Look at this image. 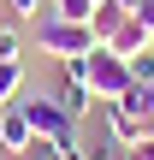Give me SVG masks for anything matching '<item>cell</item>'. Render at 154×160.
I'll return each mask as SVG.
<instances>
[{
	"label": "cell",
	"instance_id": "obj_10",
	"mask_svg": "<svg viewBox=\"0 0 154 160\" xmlns=\"http://www.w3.org/2000/svg\"><path fill=\"white\" fill-rule=\"evenodd\" d=\"M0 59H24V36H18V24H0Z\"/></svg>",
	"mask_w": 154,
	"mask_h": 160
},
{
	"label": "cell",
	"instance_id": "obj_8",
	"mask_svg": "<svg viewBox=\"0 0 154 160\" xmlns=\"http://www.w3.org/2000/svg\"><path fill=\"white\" fill-rule=\"evenodd\" d=\"M24 95V59H0V107Z\"/></svg>",
	"mask_w": 154,
	"mask_h": 160
},
{
	"label": "cell",
	"instance_id": "obj_3",
	"mask_svg": "<svg viewBox=\"0 0 154 160\" xmlns=\"http://www.w3.org/2000/svg\"><path fill=\"white\" fill-rule=\"evenodd\" d=\"M101 107H107V131H113L119 148H137V142H148V137H154V113L142 107V89H137V83H131V95L101 101Z\"/></svg>",
	"mask_w": 154,
	"mask_h": 160
},
{
	"label": "cell",
	"instance_id": "obj_9",
	"mask_svg": "<svg viewBox=\"0 0 154 160\" xmlns=\"http://www.w3.org/2000/svg\"><path fill=\"white\" fill-rule=\"evenodd\" d=\"M131 83H137V89H148V83H154V48L131 53Z\"/></svg>",
	"mask_w": 154,
	"mask_h": 160
},
{
	"label": "cell",
	"instance_id": "obj_11",
	"mask_svg": "<svg viewBox=\"0 0 154 160\" xmlns=\"http://www.w3.org/2000/svg\"><path fill=\"white\" fill-rule=\"evenodd\" d=\"M53 12H59V18H77V24H89V18H95V6H89V0H53Z\"/></svg>",
	"mask_w": 154,
	"mask_h": 160
},
{
	"label": "cell",
	"instance_id": "obj_12",
	"mask_svg": "<svg viewBox=\"0 0 154 160\" xmlns=\"http://www.w3.org/2000/svg\"><path fill=\"white\" fill-rule=\"evenodd\" d=\"M6 6H12V18L30 24V18H42V6H53V0H6Z\"/></svg>",
	"mask_w": 154,
	"mask_h": 160
},
{
	"label": "cell",
	"instance_id": "obj_1",
	"mask_svg": "<svg viewBox=\"0 0 154 160\" xmlns=\"http://www.w3.org/2000/svg\"><path fill=\"white\" fill-rule=\"evenodd\" d=\"M65 71H71L77 83H89L95 101H119V95H131V59L113 53V48H89V53L65 59Z\"/></svg>",
	"mask_w": 154,
	"mask_h": 160
},
{
	"label": "cell",
	"instance_id": "obj_14",
	"mask_svg": "<svg viewBox=\"0 0 154 160\" xmlns=\"http://www.w3.org/2000/svg\"><path fill=\"white\" fill-rule=\"evenodd\" d=\"M142 107H148V113H154V83H148V89H142Z\"/></svg>",
	"mask_w": 154,
	"mask_h": 160
},
{
	"label": "cell",
	"instance_id": "obj_6",
	"mask_svg": "<svg viewBox=\"0 0 154 160\" xmlns=\"http://www.w3.org/2000/svg\"><path fill=\"white\" fill-rule=\"evenodd\" d=\"M101 48H113V53H125V59H131V53L154 48V36H148V24H142L137 12H125V18H119V24L107 30V42H101Z\"/></svg>",
	"mask_w": 154,
	"mask_h": 160
},
{
	"label": "cell",
	"instance_id": "obj_5",
	"mask_svg": "<svg viewBox=\"0 0 154 160\" xmlns=\"http://www.w3.org/2000/svg\"><path fill=\"white\" fill-rule=\"evenodd\" d=\"M30 142H36V131H30L24 101H6V107H0V148H6V154H24Z\"/></svg>",
	"mask_w": 154,
	"mask_h": 160
},
{
	"label": "cell",
	"instance_id": "obj_7",
	"mask_svg": "<svg viewBox=\"0 0 154 160\" xmlns=\"http://www.w3.org/2000/svg\"><path fill=\"white\" fill-rule=\"evenodd\" d=\"M53 101H59V107H65V113H71V119H83V113H89V101H95V95H89V83H77V77H71V71H65V77H59V89H53Z\"/></svg>",
	"mask_w": 154,
	"mask_h": 160
},
{
	"label": "cell",
	"instance_id": "obj_15",
	"mask_svg": "<svg viewBox=\"0 0 154 160\" xmlns=\"http://www.w3.org/2000/svg\"><path fill=\"white\" fill-rule=\"evenodd\" d=\"M113 6H125V12H137V6H142V0H113Z\"/></svg>",
	"mask_w": 154,
	"mask_h": 160
},
{
	"label": "cell",
	"instance_id": "obj_4",
	"mask_svg": "<svg viewBox=\"0 0 154 160\" xmlns=\"http://www.w3.org/2000/svg\"><path fill=\"white\" fill-rule=\"evenodd\" d=\"M18 101H24V113H30L36 142H77V119H71L53 95H18Z\"/></svg>",
	"mask_w": 154,
	"mask_h": 160
},
{
	"label": "cell",
	"instance_id": "obj_2",
	"mask_svg": "<svg viewBox=\"0 0 154 160\" xmlns=\"http://www.w3.org/2000/svg\"><path fill=\"white\" fill-rule=\"evenodd\" d=\"M36 48L42 53H53L59 65L65 59H77V53H89V48H101V36H95V24H77V18H59L53 6L36 18Z\"/></svg>",
	"mask_w": 154,
	"mask_h": 160
},
{
	"label": "cell",
	"instance_id": "obj_16",
	"mask_svg": "<svg viewBox=\"0 0 154 160\" xmlns=\"http://www.w3.org/2000/svg\"><path fill=\"white\" fill-rule=\"evenodd\" d=\"M89 6H107V0H89Z\"/></svg>",
	"mask_w": 154,
	"mask_h": 160
},
{
	"label": "cell",
	"instance_id": "obj_13",
	"mask_svg": "<svg viewBox=\"0 0 154 160\" xmlns=\"http://www.w3.org/2000/svg\"><path fill=\"white\" fill-rule=\"evenodd\" d=\"M131 160H154V137H148V142H137V148H131Z\"/></svg>",
	"mask_w": 154,
	"mask_h": 160
}]
</instances>
